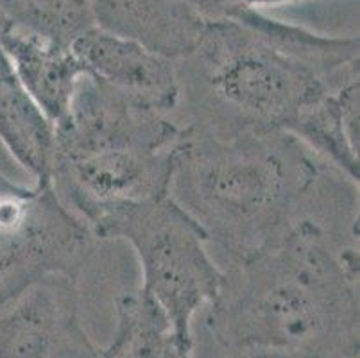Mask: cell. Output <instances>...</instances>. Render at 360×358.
Wrapping results in <instances>:
<instances>
[{
    "label": "cell",
    "instance_id": "obj_3",
    "mask_svg": "<svg viewBox=\"0 0 360 358\" xmlns=\"http://www.w3.org/2000/svg\"><path fill=\"white\" fill-rule=\"evenodd\" d=\"M181 126L88 74L56 124L52 186L77 217L169 192Z\"/></svg>",
    "mask_w": 360,
    "mask_h": 358
},
{
    "label": "cell",
    "instance_id": "obj_7",
    "mask_svg": "<svg viewBox=\"0 0 360 358\" xmlns=\"http://www.w3.org/2000/svg\"><path fill=\"white\" fill-rule=\"evenodd\" d=\"M0 358H99L79 321L74 278L51 276L0 310Z\"/></svg>",
    "mask_w": 360,
    "mask_h": 358
},
{
    "label": "cell",
    "instance_id": "obj_14",
    "mask_svg": "<svg viewBox=\"0 0 360 358\" xmlns=\"http://www.w3.org/2000/svg\"><path fill=\"white\" fill-rule=\"evenodd\" d=\"M198 11L206 22L215 20H233L244 9H258V6L281 4L290 0H181Z\"/></svg>",
    "mask_w": 360,
    "mask_h": 358
},
{
    "label": "cell",
    "instance_id": "obj_8",
    "mask_svg": "<svg viewBox=\"0 0 360 358\" xmlns=\"http://www.w3.org/2000/svg\"><path fill=\"white\" fill-rule=\"evenodd\" d=\"M72 49L90 77L131 103L170 115L179 104L178 63L129 39L91 27Z\"/></svg>",
    "mask_w": 360,
    "mask_h": 358
},
{
    "label": "cell",
    "instance_id": "obj_11",
    "mask_svg": "<svg viewBox=\"0 0 360 358\" xmlns=\"http://www.w3.org/2000/svg\"><path fill=\"white\" fill-rule=\"evenodd\" d=\"M0 140L34 185L52 183L56 126L27 94L0 49Z\"/></svg>",
    "mask_w": 360,
    "mask_h": 358
},
{
    "label": "cell",
    "instance_id": "obj_2",
    "mask_svg": "<svg viewBox=\"0 0 360 358\" xmlns=\"http://www.w3.org/2000/svg\"><path fill=\"white\" fill-rule=\"evenodd\" d=\"M292 134H219L181 126L167 196L231 264L280 238L326 169Z\"/></svg>",
    "mask_w": 360,
    "mask_h": 358
},
{
    "label": "cell",
    "instance_id": "obj_15",
    "mask_svg": "<svg viewBox=\"0 0 360 358\" xmlns=\"http://www.w3.org/2000/svg\"><path fill=\"white\" fill-rule=\"evenodd\" d=\"M228 358H303L296 357V354H285V353H248V354H235V357Z\"/></svg>",
    "mask_w": 360,
    "mask_h": 358
},
{
    "label": "cell",
    "instance_id": "obj_6",
    "mask_svg": "<svg viewBox=\"0 0 360 358\" xmlns=\"http://www.w3.org/2000/svg\"><path fill=\"white\" fill-rule=\"evenodd\" d=\"M96 241L52 183L0 193V310L51 276L75 280Z\"/></svg>",
    "mask_w": 360,
    "mask_h": 358
},
{
    "label": "cell",
    "instance_id": "obj_4",
    "mask_svg": "<svg viewBox=\"0 0 360 358\" xmlns=\"http://www.w3.org/2000/svg\"><path fill=\"white\" fill-rule=\"evenodd\" d=\"M178 79L186 126L219 134L289 133L312 104L335 94L233 20L206 22L198 47L178 61Z\"/></svg>",
    "mask_w": 360,
    "mask_h": 358
},
{
    "label": "cell",
    "instance_id": "obj_1",
    "mask_svg": "<svg viewBox=\"0 0 360 358\" xmlns=\"http://www.w3.org/2000/svg\"><path fill=\"white\" fill-rule=\"evenodd\" d=\"M205 323L224 358H359V242L297 217L274 244L224 271Z\"/></svg>",
    "mask_w": 360,
    "mask_h": 358
},
{
    "label": "cell",
    "instance_id": "obj_10",
    "mask_svg": "<svg viewBox=\"0 0 360 358\" xmlns=\"http://www.w3.org/2000/svg\"><path fill=\"white\" fill-rule=\"evenodd\" d=\"M0 49L22 87L54 126L60 124L70 111L75 88L86 74L72 45L0 18Z\"/></svg>",
    "mask_w": 360,
    "mask_h": 358
},
{
    "label": "cell",
    "instance_id": "obj_9",
    "mask_svg": "<svg viewBox=\"0 0 360 358\" xmlns=\"http://www.w3.org/2000/svg\"><path fill=\"white\" fill-rule=\"evenodd\" d=\"M94 25L172 61L198 47L206 20L181 0H90Z\"/></svg>",
    "mask_w": 360,
    "mask_h": 358
},
{
    "label": "cell",
    "instance_id": "obj_12",
    "mask_svg": "<svg viewBox=\"0 0 360 358\" xmlns=\"http://www.w3.org/2000/svg\"><path fill=\"white\" fill-rule=\"evenodd\" d=\"M117 324L99 358H192L174 326L142 287L115 298Z\"/></svg>",
    "mask_w": 360,
    "mask_h": 358
},
{
    "label": "cell",
    "instance_id": "obj_5",
    "mask_svg": "<svg viewBox=\"0 0 360 358\" xmlns=\"http://www.w3.org/2000/svg\"><path fill=\"white\" fill-rule=\"evenodd\" d=\"M97 241H124L142 269V288L162 307L185 346L192 323L224 283V269L206 251V235L169 196L108 206L84 219Z\"/></svg>",
    "mask_w": 360,
    "mask_h": 358
},
{
    "label": "cell",
    "instance_id": "obj_16",
    "mask_svg": "<svg viewBox=\"0 0 360 358\" xmlns=\"http://www.w3.org/2000/svg\"><path fill=\"white\" fill-rule=\"evenodd\" d=\"M15 185H16V183L9 181L8 177L0 174V193L6 192V190H9V188H13V186H15Z\"/></svg>",
    "mask_w": 360,
    "mask_h": 358
},
{
    "label": "cell",
    "instance_id": "obj_13",
    "mask_svg": "<svg viewBox=\"0 0 360 358\" xmlns=\"http://www.w3.org/2000/svg\"><path fill=\"white\" fill-rule=\"evenodd\" d=\"M0 18L65 45L96 27L90 0H0Z\"/></svg>",
    "mask_w": 360,
    "mask_h": 358
}]
</instances>
